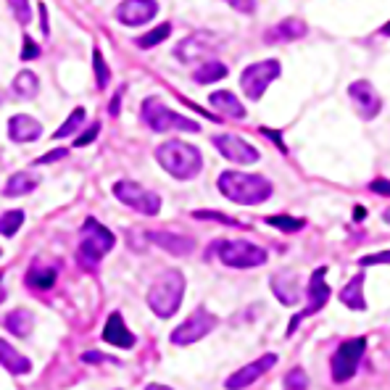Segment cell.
Listing matches in <instances>:
<instances>
[{"mask_svg":"<svg viewBox=\"0 0 390 390\" xmlns=\"http://www.w3.org/2000/svg\"><path fill=\"white\" fill-rule=\"evenodd\" d=\"M217 256H219L221 264L232 266V269H253V266H261L266 264V251L261 246H253L248 240H219L211 248Z\"/></svg>","mask_w":390,"mask_h":390,"instance_id":"8992f818","label":"cell"},{"mask_svg":"<svg viewBox=\"0 0 390 390\" xmlns=\"http://www.w3.org/2000/svg\"><path fill=\"white\" fill-rule=\"evenodd\" d=\"M369 190H372L375 195H388V198H390V183L385 180V177L372 180V183H369Z\"/></svg>","mask_w":390,"mask_h":390,"instance_id":"7bdbcfd3","label":"cell"},{"mask_svg":"<svg viewBox=\"0 0 390 390\" xmlns=\"http://www.w3.org/2000/svg\"><path fill=\"white\" fill-rule=\"evenodd\" d=\"M208 103L214 105L217 111H221V114H227L230 119H246V108H243V103L237 101V95L230 92V90L211 92Z\"/></svg>","mask_w":390,"mask_h":390,"instance_id":"603a6c76","label":"cell"},{"mask_svg":"<svg viewBox=\"0 0 390 390\" xmlns=\"http://www.w3.org/2000/svg\"><path fill=\"white\" fill-rule=\"evenodd\" d=\"M40 56V48H37V42L32 37H24V51H22V58L24 61H32V58H37Z\"/></svg>","mask_w":390,"mask_h":390,"instance_id":"ab89813d","label":"cell"},{"mask_svg":"<svg viewBox=\"0 0 390 390\" xmlns=\"http://www.w3.org/2000/svg\"><path fill=\"white\" fill-rule=\"evenodd\" d=\"M364 214H366V211H364V208H362V206H359V208H356V217H353V219H356V221H362V219H364Z\"/></svg>","mask_w":390,"mask_h":390,"instance_id":"681fc988","label":"cell"},{"mask_svg":"<svg viewBox=\"0 0 390 390\" xmlns=\"http://www.w3.org/2000/svg\"><path fill=\"white\" fill-rule=\"evenodd\" d=\"M219 190L224 198L240 206H259L269 201L274 193L272 183L261 174H248V171H221L219 174Z\"/></svg>","mask_w":390,"mask_h":390,"instance_id":"6da1fadb","label":"cell"},{"mask_svg":"<svg viewBox=\"0 0 390 390\" xmlns=\"http://www.w3.org/2000/svg\"><path fill=\"white\" fill-rule=\"evenodd\" d=\"M306 32H309V26L303 24L300 19H285V22H280L277 26H272V29L264 35V40H266V42H287V40L303 37Z\"/></svg>","mask_w":390,"mask_h":390,"instance_id":"44dd1931","label":"cell"},{"mask_svg":"<svg viewBox=\"0 0 390 390\" xmlns=\"http://www.w3.org/2000/svg\"><path fill=\"white\" fill-rule=\"evenodd\" d=\"M158 13L156 0H121L117 8V19L127 26H143L153 22Z\"/></svg>","mask_w":390,"mask_h":390,"instance_id":"2e32d148","label":"cell"},{"mask_svg":"<svg viewBox=\"0 0 390 390\" xmlns=\"http://www.w3.org/2000/svg\"><path fill=\"white\" fill-rule=\"evenodd\" d=\"M382 35H390V22L385 26H382Z\"/></svg>","mask_w":390,"mask_h":390,"instance_id":"f907efd6","label":"cell"},{"mask_svg":"<svg viewBox=\"0 0 390 390\" xmlns=\"http://www.w3.org/2000/svg\"><path fill=\"white\" fill-rule=\"evenodd\" d=\"M230 6H232L235 11L240 13H253L256 11V0H227Z\"/></svg>","mask_w":390,"mask_h":390,"instance_id":"b9f144b4","label":"cell"},{"mask_svg":"<svg viewBox=\"0 0 390 390\" xmlns=\"http://www.w3.org/2000/svg\"><path fill=\"white\" fill-rule=\"evenodd\" d=\"M362 266H372V264H390V251H380V253H369L364 259H359Z\"/></svg>","mask_w":390,"mask_h":390,"instance_id":"74e56055","label":"cell"},{"mask_svg":"<svg viewBox=\"0 0 390 390\" xmlns=\"http://www.w3.org/2000/svg\"><path fill=\"white\" fill-rule=\"evenodd\" d=\"M13 92L19 95V98H35L40 92V79H37V74L35 71H22L19 77L13 79Z\"/></svg>","mask_w":390,"mask_h":390,"instance_id":"f1b7e54d","label":"cell"},{"mask_svg":"<svg viewBox=\"0 0 390 390\" xmlns=\"http://www.w3.org/2000/svg\"><path fill=\"white\" fill-rule=\"evenodd\" d=\"M214 145H217V151H219L227 161L243 164V167L256 164V161L261 158L259 148H253V145L246 143V140L237 137V135H217V137H214Z\"/></svg>","mask_w":390,"mask_h":390,"instance_id":"4fadbf2b","label":"cell"},{"mask_svg":"<svg viewBox=\"0 0 390 390\" xmlns=\"http://www.w3.org/2000/svg\"><path fill=\"white\" fill-rule=\"evenodd\" d=\"M230 74V69L221 64V61H206V64H201L195 69L193 79L198 85H211V82H219Z\"/></svg>","mask_w":390,"mask_h":390,"instance_id":"4316f807","label":"cell"},{"mask_svg":"<svg viewBox=\"0 0 390 390\" xmlns=\"http://www.w3.org/2000/svg\"><path fill=\"white\" fill-rule=\"evenodd\" d=\"M114 243H117V237H114V232L108 227H103L101 221L95 219H87L85 227H82V243H79V251H77L79 264L85 269H95L98 261L114 248Z\"/></svg>","mask_w":390,"mask_h":390,"instance_id":"277c9868","label":"cell"},{"mask_svg":"<svg viewBox=\"0 0 390 390\" xmlns=\"http://www.w3.org/2000/svg\"><path fill=\"white\" fill-rule=\"evenodd\" d=\"M143 121L153 132H201V124L187 117H180L177 111H171L169 105H164L161 98H145L143 101Z\"/></svg>","mask_w":390,"mask_h":390,"instance_id":"5b68a950","label":"cell"},{"mask_svg":"<svg viewBox=\"0 0 390 390\" xmlns=\"http://www.w3.org/2000/svg\"><path fill=\"white\" fill-rule=\"evenodd\" d=\"M280 61L277 58H266V61H259V64H251L240 74V87L246 92L248 101H261V95L266 92V87L272 85L274 79L280 77Z\"/></svg>","mask_w":390,"mask_h":390,"instance_id":"52a82bcc","label":"cell"},{"mask_svg":"<svg viewBox=\"0 0 390 390\" xmlns=\"http://www.w3.org/2000/svg\"><path fill=\"white\" fill-rule=\"evenodd\" d=\"M340 300L348 306V309H356V312H364L366 300H364V274H356L348 285L340 290Z\"/></svg>","mask_w":390,"mask_h":390,"instance_id":"cb8c5ba5","label":"cell"},{"mask_svg":"<svg viewBox=\"0 0 390 390\" xmlns=\"http://www.w3.org/2000/svg\"><path fill=\"white\" fill-rule=\"evenodd\" d=\"M40 185V180L35 177V174H26V171H16V174H11V180L6 183V187H3V193L8 195V198H19V195H29L35 187Z\"/></svg>","mask_w":390,"mask_h":390,"instance_id":"484cf974","label":"cell"},{"mask_svg":"<svg viewBox=\"0 0 390 390\" xmlns=\"http://www.w3.org/2000/svg\"><path fill=\"white\" fill-rule=\"evenodd\" d=\"M169 35H171V24L169 22H164V24L153 26L151 32H145L143 37H137V48H143V51H148V48H156L158 42H164Z\"/></svg>","mask_w":390,"mask_h":390,"instance_id":"f546056e","label":"cell"},{"mask_svg":"<svg viewBox=\"0 0 390 390\" xmlns=\"http://www.w3.org/2000/svg\"><path fill=\"white\" fill-rule=\"evenodd\" d=\"M266 224H272V227H277V230H285V232H298V230H303V224L306 221L303 219H293V217H266Z\"/></svg>","mask_w":390,"mask_h":390,"instance_id":"d6a6232c","label":"cell"},{"mask_svg":"<svg viewBox=\"0 0 390 390\" xmlns=\"http://www.w3.org/2000/svg\"><path fill=\"white\" fill-rule=\"evenodd\" d=\"M0 364L6 366L11 375H26L32 369V362L26 359L24 353H19L11 343H6L3 338H0Z\"/></svg>","mask_w":390,"mask_h":390,"instance_id":"7402d4cb","label":"cell"},{"mask_svg":"<svg viewBox=\"0 0 390 390\" xmlns=\"http://www.w3.org/2000/svg\"><path fill=\"white\" fill-rule=\"evenodd\" d=\"M309 388V378H306V372L296 366V369H290L285 375V390H306Z\"/></svg>","mask_w":390,"mask_h":390,"instance_id":"836d02e7","label":"cell"},{"mask_svg":"<svg viewBox=\"0 0 390 390\" xmlns=\"http://www.w3.org/2000/svg\"><path fill=\"white\" fill-rule=\"evenodd\" d=\"M217 316L208 312V309H195L187 319H185L180 327H174L171 330V343L174 346H193V343H198V340H203L217 327Z\"/></svg>","mask_w":390,"mask_h":390,"instance_id":"30bf717a","label":"cell"},{"mask_svg":"<svg viewBox=\"0 0 390 390\" xmlns=\"http://www.w3.org/2000/svg\"><path fill=\"white\" fill-rule=\"evenodd\" d=\"M119 101H121V92H119L117 98L111 101V105H108V114H111V117H117V114H119Z\"/></svg>","mask_w":390,"mask_h":390,"instance_id":"bcb514c9","label":"cell"},{"mask_svg":"<svg viewBox=\"0 0 390 390\" xmlns=\"http://www.w3.org/2000/svg\"><path fill=\"white\" fill-rule=\"evenodd\" d=\"M8 8L13 11L19 24H29L32 19V8H29V0H8Z\"/></svg>","mask_w":390,"mask_h":390,"instance_id":"d590c367","label":"cell"},{"mask_svg":"<svg viewBox=\"0 0 390 390\" xmlns=\"http://www.w3.org/2000/svg\"><path fill=\"white\" fill-rule=\"evenodd\" d=\"M0 103H3V95H0Z\"/></svg>","mask_w":390,"mask_h":390,"instance_id":"816d5d0a","label":"cell"},{"mask_svg":"<svg viewBox=\"0 0 390 390\" xmlns=\"http://www.w3.org/2000/svg\"><path fill=\"white\" fill-rule=\"evenodd\" d=\"M185 296V274L180 269H164L156 277V282L148 290V306L151 312L161 316V319H169L177 314L180 303Z\"/></svg>","mask_w":390,"mask_h":390,"instance_id":"3957f363","label":"cell"},{"mask_svg":"<svg viewBox=\"0 0 390 390\" xmlns=\"http://www.w3.org/2000/svg\"><path fill=\"white\" fill-rule=\"evenodd\" d=\"M156 161L174 180H193L203 169V156L195 145L185 140H167L156 148Z\"/></svg>","mask_w":390,"mask_h":390,"instance_id":"7a4b0ae2","label":"cell"},{"mask_svg":"<svg viewBox=\"0 0 390 390\" xmlns=\"http://www.w3.org/2000/svg\"><path fill=\"white\" fill-rule=\"evenodd\" d=\"M82 121H85V108H74V111H71V117L66 119L64 124H61V127H58L56 132H53V135H56L58 140H64V137H69L71 132L79 130V124H82Z\"/></svg>","mask_w":390,"mask_h":390,"instance_id":"1f68e13d","label":"cell"},{"mask_svg":"<svg viewBox=\"0 0 390 390\" xmlns=\"http://www.w3.org/2000/svg\"><path fill=\"white\" fill-rule=\"evenodd\" d=\"M92 66H95V79H98V87L103 90L105 85H108V66H105V61H103V53L101 51H92Z\"/></svg>","mask_w":390,"mask_h":390,"instance_id":"e575fe53","label":"cell"},{"mask_svg":"<svg viewBox=\"0 0 390 390\" xmlns=\"http://www.w3.org/2000/svg\"><path fill=\"white\" fill-rule=\"evenodd\" d=\"M272 290L274 296L282 300L285 306H293L300 300V290H298V280L293 272H280L272 277Z\"/></svg>","mask_w":390,"mask_h":390,"instance_id":"ffe728a7","label":"cell"},{"mask_svg":"<svg viewBox=\"0 0 390 390\" xmlns=\"http://www.w3.org/2000/svg\"><path fill=\"white\" fill-rule=\"evenodd\" d=\"M348 95H351L353 105H356V111H359V117L362 119H375L380 114V108H382V98L378 95L375 85L366 82V79L351 82Z\"/></svg>","mask_w":390,"mask_h":390,"instance_id":"9a60e30c","label":"cell"},{"mask_svg":"<svg viewBox=\"0 0 390 390\" xmlns=\"http://www.w3.org/2000/svg\"><path fill=\"white\" fill-rule=\"evenodd\" d=\"M98 132H101V121H92V127H90V130L85 132L82 137H77V140H74V145H77V148H85V145H90L92 140L98 137Z\"/></svg>","mask_w":390,"mask_h":390,"instance_id":"f35d334b","label":"cell"},{"mask_svg":"<svg viewBox=\"0 0 390 390\" xmlns=\"http://www.w3.org/2000/svg\"><path fill=\"white\" fill-rule=\"evenodd\" d=\"M42 135V124L37 119L26 117V114H16L8 119V137L13 143H35Z\"/></svg>","mask_w":390,"mask_h":390,"instance_id":"e0dca14e","label":"cell"},{"mask_svg":"<svg viewBox=\"0 0 390 390\" xmlns=\"http://www.w3.org/2000/svg\"><path fill=\"white\" fill-rule=\"evenodd\" d=\"M274 364H277V353H264L261 359H256V362H251V364H246V366H240L235 375H230L227 382H224V388L227 390L248 388V385H253L264 372H269Z\"/></svg>","mask_w":390,"mask_h":390,"instance_id":"5bb4252c","label":"cell"},{"mask_svg":"<svg viewBox=\"0 0 390 390\" xmlns=\"http://www.w3.org/2000/svg\"><path fill=\"white\" fill-rule=\"evenodd\" d=\"M26 285L37 287V290H48V287L56 285V269L35 264V266L26 272Z\"/></svg>","mask_w":390,"mask_h":390,"instance_id":"83f0119b","label":"cell"},{"mask_svg":"<svg viewBox=\"0 0 390 390\" xmlns=\"http://www.w3.org/2000/svg\"><path fill=\"white\" fill-rule=\"evenodd\" d=\"M0 256H3V251H0Z\"/></svg>","mask_w":390,"mask_h":390,"instance_id":"f5cc1de1","label":"cell"},{"mask_svg":"<svg viewBox=\"0 0 390 390\" xmlns=\"http://www.w3.org/2000/svg\"><path fill=\"white\" fill-rule=\"evenodd\" d=\"M103 340L105 343H111V346H117V348H132L137 340L132 335L127 325H124V319H121V314L114 312L108 316V322L103 327Z\"/></svg>","mask_w":390,"mask_h":390,"instance_id":"d6986e66","label":"cell"},{"mask_svg":"<svg viewBox=\"0 0 390 390\" xmlns=\"http://www.w3.org/2000/svg\"><path fill=\"white\" fill-rule=\"evenodd\" d=\"M148 237H151V243H156L158 248H164L171 256H190L195 251V240L193 237H185V235H171L158 230V232H151Z\"/></svg>","mask_w":390,"mask_h":390,"instance_id":"ac0fdd59","label":"cell"},{"mask_svg":"<svg viewBox=\"0 0 390 390\" xmlns=\"http://www.w3.org/2000/svg\"><path fill=\"white\" fill-rule=\"evenodd\" d=\"M3 327L11 335H16V338H26L32 332V327H35V316L26 312V309H16V312H11L3 319Z\"/></svg>","mask_w":390,"mask_h":390,"instance_id":"d4e9b609","label":"cell"},{"mask_svg":"<svg viewBox=\"0 0 390 390\" xmlns=\"http://www.w3.org/2000/svg\"><path fill=\"white\" fill-rule=\"evenodd\" d=\"M22 224H24V211H6L0 217V235L3 237H13L22 230Z\"/></svg>","mask_w":390,"mask_h":390,"instance_id":"4dcf8cb0","label":"cell"},{"mask_svg":"<svg viewBox=\"0 0 390 390\" xmlns=\"http://www.w3.org/2000/svg\"><path fill=\"white\" fill-rule=\"evenodd\" d=\"M69 156V151L66 148H56V151H51L48 156H40L37 164H53V161H58V158H66Z\"/></svg>","mask_w":390,"mask_h":390,"instance_id":"ee69618b","label":"cell"},{"mask_svg":"<svg viewBox=\"0 0 390 390\" xmlns=\"http://www.w3.org/2000/svg\"><path fill=\"white\" fill-rule=\"evenodd\" d=\"M221 45V40L214 32H195L190 37H185L177 48L174 56L183 61V64H198V61H206L211 53H217Z\"/></svg>","mask_w":390,"mask_h":390,"instance_id":"8fae6325","label":"cell"},{"mask_svg":"<svg viewBox=\"0 0 390 390\" xmlns=\"http://www.w3.org/2000/svg\"><path fill=\"white\" fill-rule=\"evenodd\" d=\"M82 362H87V364H92V362H108V364H119L117 359H111V356H105V353H98V351L82 353Z\"/></svg>","mask_w":390,"mask_h":390,"instance_id":"60d3db41","label":"cell"},{"mask_svg":"<svg viewBox=\"0 0 390 390\" xmlns=\"http://www.w3.org/2000/svg\"><path fill=\"white\" fill-rule=\"evenodd\" d=\"M114 195L124 206L135 208V211H140L145 217H156L161 211V198L156 193H151V190H145L143 185L132 183V180H119L114 185Z\"/></svg>","mask_w":390,"mask_h":390,"instance_id":"9c48e42d","label":"cell"},{"mask_svg":"<svg viewBox=\"0 0 390 390\" xmlns=\"http://www.w3.org/2000/svg\"><path fill=\"white\" fill-rule=\"evenodd\" d=\"M366 351V338H351L343 340L338 346V351L332 353V380L335 382H348L356 375V369L362 364Z\"/></svg>","mask_w":390,"mask_h":390,"instance_id":"ba28073f","label":"cell"},{"mask_svg":"<svg viewBox=\"0 0 390 390\" xmlns=\"http://www.w3.org/2000/svg\"><path fill=\"white\" fill-rule=\"evenodd\" d=\"M40 22H42V35H51V26H48V8L40 3Z\"/></svg>","mask_w":390,"mask_h":390,"instance_id":"f6af8a7d","label":"cell"},{"mask_svg":"<svg viewBox=\"0 0 390 390\" xmlns=\"http://www.w3.org/2000/svg\"><path fill=\"white\" fill-rule=\"evenodd\" d=\"M3 280H6V274H0V303L6 300V285H3Z\"/></svg>","mask_w":390,"mask_h":390,"instance_id":"7dc6e473","label":"cell"},{"mask_svg":"<svg viewBox=\"0 0 390 390\" xmlns=\"http://www.w3.org/2000/svg\"><path fill=\"white\" fill-rule=\"evenodd\" d=\"M195 219H211V221H221V224H230V227H243L237 219H230L227 214H221V211H206V208H201V211H193Z\"/></svg>","mask_w":390,"mask_h":390,"instance_id":"8d00e7d4","label":"cell"},{"mask_svg":"<svg viewBox=\"0 0 390 390\" xmlns=\"http://www.w3.org/2000/svg\"><path fill=\"white\" fill-rule=\"evenodd\" d=\"M325 274H327L325 266H319V269L312 274V280H309V290H306V298H309V303H306V309H303V312L293 316V322H290V327H287V335H293V332L298 330V325L303 322V316H312V314L325 309V303L330 300V296H332L330 285L325 282Z\"/></svg>","mask_w":390,"mask_h":390,"instance_id":"7c38bea8","label":"cell"},{"mask_svg":"<svg viewBox=\"0 0 390 390\" xmlns=\"http://www.w3.org/2000/svg\"><path fill=\"white\" fill-rule=\"evenodd\" d=\"M145 390H171L169 385H161V382H153V385H148Z\"/></svg>","mask_w":390,"mask_h":390,"instance_id":"c3c4849f","label":"cell"}]
</instances>
